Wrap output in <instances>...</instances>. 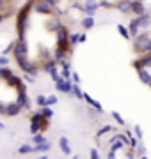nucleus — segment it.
<instances>
[{
  "label": "nucleus",
  "instance_id": "f257e3e1",
  "mask_svg": "<svg viewBox=\"0 0 151 159\" xmlns=\"http://www.w3.org/2000/svg\"><path fill=\"white\" fill-rule=\"evenodd\" d=\"M32 6V0L23 7V11L18 14V34H20V41H25V27H27V21H29V9Z\"/></svg>",
  "mask_w": 151,
  "mask_h": 159
},
{
  "label": "nucleus",
  "instance_id": "f03ea898",
  "mask_svg": "<svg viewBox=\"0 0 151 159\" xmlns=\"http://www.w3.org/2000/svg\"><path fill=\"white\" fill-rule=\"evenodd\" d=\"M135 48L144 51H151V39L148 34H139L135 35Z\"/></svg>",
  "mask_w": 151,
  "mask_h": 159
},
{
  "label": "nucleus",
  "instance_id": "7ed1b4c3",
  "mask_svg": "<svg viewBox=\"0 0 151 159\" xmlns=\"http://www.w3.org/2000/svg\"><path fill=\"white\" fill-rule=\"evenodd\" d=\"M68 37H70V32L66 29H62V27L57 29V43L62 50H66V46H68Z\"/></svg>",
  "mask_w": 151,
  "mask_h": 159
},
{
  "label": "nucleus",
  "instance_id": "20e7f679",
  "mask_svg": "<svg viewBox=\"0 0 151 159\" xmlns=\"http://www.w3.org/2000/svg\"><path fill=\"white\" fill-rule=\"evenodd\" d=\"M55 87H57V90H61V92H64V94H68V92H71V81L70 80H64V78H61V80H57L55 81Z\"/></svg>",
  "mask_w": 151,
  "mask_h": 159
},
{
  "label": "nucleus",
  "instance_id": "39448f33",
  "mask_svg": "<svg viewBox=\"0 0 151 159\" xmlns=\"http://www.w3.org/2000/svg\"><path fill=\"white\" fill-rule=\"evenodd\" d=\"M34 9L39 14H52V6H48L46 2H37L34 6Z\"/></svg>",
  "mask_w": 151,
  "mask_h": 159
},
{
  "label": "nucleus",
  "instance_id": "423d86ee",
  "mask_svg": "<svg viewBox=\"0 0 151 159\" xmlns=\"http://www.w3.org/2000/svg\"><path fill=\"white\" fill-rule=\"evenodd\" d=\"M12 51H14V55H27V44H25V41H20V43H14L12 46Z\"/></svg>",
  "mask_w": 151,
  "mask_h": 159
},
{
  "label": "nucleus",
  "instance_id": "0eeeda50",
  "mask_svg": "<svg viewBox=\"0 0 151 159\" xmlns=\"http://www.w3.org/2000/svg\"><path fill=\"white\" fill-rule=\"evenodd\" d=\"M20 110H22V106H20L18 102H11V104H7V106H6V115L14 117V115L20 113Z\"/></svg>",
  "mask_w": 151,
  "mask_h": 159
},
{
  "label": "nucleus",
  "instance_id": "6e6552de",
  "mask_svg": "<svg viewBox=\"0 0 151 159\" xmlns=\"http://www.w3.org/2000/svg\"><path fill=\"white\" fill-rule=\"evenodd\" d=\"M130 11L135 12L137 16L142 14V12H144V6H142V2H140V0H134V2H130Z\"/></svg>",
  "mask_w": 151,
  "mask_h": 159
},
{
  "label": "nucleus",
  "instance_id": "1a4fd4ad",
  "mask_svg": "<svg viewBox=\"0 0 151 159\" xmlns=\"http://www.w3.org/2000/svg\"><path fill=\"white\" fill-rule=\"evenodd\" d=\"M7 81H9V85L18 87L20 90H25V87H23V83H22V80L18 78V76H14V74H9V76H7Z\"/></svg>",
  "mask_w": 151,
  "mask_h": 159
},
{
  "label": "nucleus",
  "instance_id": "9d476101",
  "mask_svg": "<svg viewBox=\"0 0 151 159\" xmlns=\"http://www.w3.org/2000/svg\"><path fill=\"white\" fill-rule=\"evenodd\" d=\"M98 7H100V4H98V2H94V0H89L87 4L84 6V12H87V14H94Z\"/></svg>",
  "mask_w": 151,
  "mask_h": 159
},
{
  "label": "nucleus",
  "instance_id": "9b49d317",
  "mask_svg": "<svg viewBox=\"0 0 151 159\" xmlns=\"http://www.w3.org/2000/svg\"><path fill=\"white\" fill-rule=\"evenodd\" d=\"M149 64H151V55L148 53V55H146V57L142 58V60H137V62H135L134 66H135L137 69H140V67H148Z\"/></svg>",
  "mask_w": 151,
  "mask_h": 159
},
{
  "label": "nucleus",
  "instance_id": "f8f14e48",
  "mask_svg": "<svg viewBox=\"0 0 151 159\" xmlns=\"http://www.w3.org/2000/svg\"><path fill=\"white\" fill-rule=\"evenodd\" d=\"M139 76L140 80H142V83H146V85H149L151 83V78H149V73H148V69H139Z\"/></svg>",
  "mask_w": 151,
  "mask_h": 159
},
{
  "label": "nucleus",
  "instance_id": "ddd939ff",
  "mask_svg": "<svg viewBox=\"0 0 151 159\" xmlns=\"http://www.w3.org/2000/svg\"><path fill=\"white\" fill-rule=\"evenodd\" d=\"M32 150H37V152H46V150H50V143H48V142L36 143V147H32Z\"/></svg>",
  "mask_w": 151,
  "mask_h": 159
},
{
  "label": "nucleus",
  "instance_id": "4468645a",
  "mask_svg": "<svg viewBox=\"0 0 151 159\" xmlns=\"http://www.w3.org/2000/svg\"><path fill=\"white\" fill-rule=\"evenodd\" d=\"M137 20H139V25L140 27H149V16H148V12H142V14H139V18H137Z\"/></svg>",
  "mask_w": 151,
  "mask_h": 159
},
{
  "label": "nucleus",
  "instance_id": "2eb2a0df",
  "mask_svg": "<svg viewBox=\"0 0 151 159\" xmlns=\"http://www.w3.org/2000/svg\"><path fill=\"white\" fill-rule=\"evenodd\" d=\"M139 29H140L139 20L135 18V20H132V23H130V32H128V34H134V35H137V34H139Z\"/></svg>",
  "mask_w": 151,
  "mask_h": 159
},
{
  "label": "nucleus",
  "instance_id": "dca6fc26",
  "mask_svg": "<svg viewBox=\"0 0 151 159\" xmlns=\"http://www.w3.org/2000/svg\"><path fill=\"white\" fill-rule=\"evenodd\" d=\"M18 104H20V106H29V97H27L25 90H20V96H18Z\"/></svg>",
  "mask_w": 151,
  "mask_h": 159
},
{
  "label": "nucleus",
  "instance_id": "f3484780",
  "mask_svg": "<svg viewBox=\"0 0 151 159\" xmlns=\"http://www.w3.org/2000/svg\"><path fill=\"white\" fill-rule=\"evenodd\" d=\"M82 97H84V99H85V101H87L89 104H93V106H94L96 110H98V111H101V104H100L98 101H94V99H93L91 96H87V94H82Z\"/></svg>",
  "mask_w": 151,
  "mask_h": 159
},
{
  "label": "nucleus",
  "instance_id": "a211bd4d",
  "mask_svg": "<svg viewBox=\"0 0 151 159\" xmlns=\"http://www.w3.org/2000/svg\"><path fill=\"white\" fill-rule=\"evenodd\" d=\"M61 148H62V152L64 154H70L71 152V148H70V142H68V140H66V138H61Z\"/></svg>",
  "mask_w": 151,
  "mask_h": 159
},
{
  "label": "nucleus",
  "instance_id": "6ab92c4d",
  "mask_svg": "<svg viewBox=\"0 0 151 159\" xmlns=\"http://www.w3.org/2000/svg\"><path fill=\"white\" fill-rule=\"evenodd\" d=\"M117 9H119L121 12H128V11H130V2H128V0H123V2H119Z\"/></svg>",
  "mask_w": 151,
  "mask_h": 159
},
{
  "label": "nucleus",
  "instance_id": "aec40b11",
  "mask_svg": "<svg viewBox=\"0 0 151 159\" xmlns=\"http://www.w3.org/2000/svg\"><path fill=\"white\" fill-rule=\"evenodd\" d=\"M82 25H84V29H93L94 27V20L89 16V18H85V20H82Z\"/></svg>",
  "mask_w": 151,
  "mask_h": 159
},
{
  "label": "nucleus",
  "instance_id": "412c9836",
  "mask_svg": "<svg viewBox=\"0 0 151 159\" xmlns=\"http://www.w3.org/2000/svg\"><path fill=\"white\" fill-rule=\"evenodd\" d=\"M41 115H43L45 119H50V117H53V110L48 108V106H43V111H41Z\"/></svg>",
  "mask_w": 151,
  "mask_h": 159
},
{
  "label": "nucleus",
  "instance_id": "4be33fe9",
  "mask_svg": "<svg viewBox=\"0 0 151 159\" xmlns=\"http://www.w3.org/2000/svg\"><path fill=\"white\" fill-rule=\"evenodd\" d=\"M117 30H119V34H121L124 39H128V37H130V34H128L126 27H123V25H117Z\"/></svg>",
  "mask_w": 151,
  "mask_h": 159
},
{
  "label": "nucleus",
  "instance_id": "5701e85b",
  "mask_svg": "<svg viewBox=\"0 0 151 159\" xmlns=\"http://www.w3.org/2000/svg\"><path fill=\"white\" fill-rule=\"evenodd\" d=\"M64 57H66V50L59 48V50L55 51V58H57V60H61V58H64Z\"/></svg>",
  "mask_w": 151,
  "mask_h": 159
},
{
  "label": "nucleus",
  "instance_id": "b1692460",
  "mask_svg": "<svg viewBox=\"0 0 151 159\" xmlns=\"http://www.w3.org/2000/svg\"><path fill=\"white\" fill-rule=\"evenodd\" d=\"M55 64H57L55 60H48L46 66H45V71H46V73H50V71H52V69L55 67Z\"/></svg>",
  "mask_w": 151,
  "mask_h": 159
},
{
  "label": "nucleus",
  "instance_id": "393cba45",
  "mask_svg": "<svg viewBox=\"0 0 151 159\" xmlns=\"http://www.w3.org/2000/svg\"><path fill=\"white\" fill-rule=\"evenodd\" d=\"M36 102H37L39 106H46V97L45 96H37L36 97Z\"/></svg>",
  "mask_w": 151,
  "mask_h": 159
},
{
  "label": "nucleus",
  "instance_id": "a878e982",
  "mask_svg": "<svg viewBox=\"0 0 151 159\" xmlns=\"http://www.w3.org/2000/svg\"><path fill=\"white\" fill-rule=\"evenodd\" d=\"M110 131H112V127H110V125H103V127L100 129L98 136H103V134H107V133H110Z\"/></svg>",
  "mask_w": 151,
  "mask_h": 159
},
{
  "label": "nucleus",
  "instance_id": "bb28decb",
  "mask_svg": "<svg viewBox=\"0 0 151 159\" xmlns=\"http://www.w3.org/2000/svg\"><path fill=\"white\" fill-rule=\"evenodd\" d=\"M18 150H20V154H29V152H32V147H29V145H22Z\"/></svg>",
  "mask_w": 151,
  "mask_h": 159
},
{
  "label": "nucleus",
  "instance_id": "cd10ccee",
  "mask_svg": "<svg viewBox=\"0 0 151 159\" xmlns=\"http://www.w3.org/2000/svg\"><path fill=\"white\" fill-rule=\"evenodd\" d=\"M71 92L75 94V97L82 99V90H80V87H71Z\"/></svg>",
  "mask_w": 151,
  "mask_h": 159
},
{
  "label": "nucleus",
  "instance_id": "c85d7f7f",
  "mask_svg": "<svg viewBox=\"0 0 151 159\" xmlns=\"http://www.w3.org/2000/svg\"><path fill=\"white\" fill-rule=\"evenodd\" d=\"M48 29L57 30V29H61V25H59V21H57V20H53V21H48Z\"/></svg>",
  "mask_w": 151,
  "mask_h": 159
},
{
  "label": "nucleus",
  "instance_id": "c756f323",
  "mask_svg": "<svg viewBox=\"0 0 151 159\" xmlns=\"http://www.w3.org/2000/svg\"><path fill=\"white\" fill-rule=\"evenodd\" d=\"M41 142H46V138L43 136V134H37V133H36L34 134V143H41Z\"/></svg>",
  "mask_w": 151,
  "mask_h": 159
},
{
  "label": "nucleus",
  "instance_id": "7c9ffc66",
  "mask_svg": "<svg viewBox=\"0 0 151 159\" xmlns=\"http://www.w3.org/2000/svg\"><path fill=\"white\" fill-rule=\"evenodd\" d=\"M57 102V97L55 96H48L46 97V106H52V104H55Z\"/></svg>",
  "mask_w": 151,
  "mask_h": 159
},
{
  "label": "nucleus",
  "instance_id": "2f4dec72",
  "mask_svg": "<svg viewBox=\"0 0 151 159\" xmlns=\"http://www.w3.org/2000/svg\"><path fill=\"white\" fill-rule=\"evenodd\" d=\"M112 117H114V119H116L117 122H119V124H124V120L121 119V115L117 113V111H112Z\"/></svg>",
  "mask_w": 151,
  "mask_h": 159
},
{
  "label": "nucleus",
  "instance_id": "473e14b6",
  "mask_svg": "<svg viewBox=\"0 0 151 159\" xmlns=\"http://www.w3.org/2000/svg\"><path fill=\"white\" fill-rule=\"evenodd\" d=\"M11 74V71H7V69H0V78H7Z\"/></svg>",
  "mask_w": 151,
  "mask_h": 159
},
{
  "label": "nucleus",
  "instance_id": "72a5a7b5",
  "mask_svg": "<svg viewBox=\"0 0 151 159\" xmlns=\"http://www.w3.org/2000/svg\"><path fill=\"white\" fill-rule=\"evenodd\" d=\"M68 39L71 41V44H75V43H78V35H76V34H73V35H70Z\"/></svg>",
  "mask_w": 151,
  "mask_h": 159
},
{
  "label": "nucleus",
  "instance_id": "f704fd0d",
  "mask_svg": "<svg viewBox=\"0 0 151 159\" xmlns=\"http://www.w3.org/2000/svg\"><path fill=\"white\" fill-rule=\"evenodd\" d=\"M12 46H14V43H11V44L7 46L6 50H4V55H7V53H9V51H12Z\"/></svg>",
  "mask_w": 151,
  "mask_h": 159
},
{
  "label": "nucleus",
  "instance_id": "c9c22d12",
  "mask_svg": "<svg viewBox=\"0 0 151 159\" xmlns=\"http://www.w3.org/2000/svg\"><path fill=\"white\" fill-rule=\"evenodd\" d=\"M30 131H32V133H34V134H36V133H39V127H37V125H34V124H32V125H30Z\"/></svg>",
  "mask_w": 151,
  "mask_h": 159
},
{
  "label": "nucleus",
  "instance_id": "e433bc0d",
  "mask_svg": "<svg viewBox=\"0 0 151 159\" xmlns=\"http://www.w3.org/2000/svg\"><path fill=\"white\" fill-rule=\"evenodd\" d=\"M91 157H93V159L98 157V150H96V148H93V150H91Z\"/></svg>",
  "mask_w": 151,
  "mask_h": 159
},
{
  "label": "nucleus",
  "instance_id": "4c0bfd02",
  "mask_svg": "<svg viewBox=\"0 0 151 159\" xmlns=\"http://www.w3.org/2000/svg\"><path fill=\"white\" fill-rule=\"evenodd\" d=\"M43 2H46L48 6H55L57 4V0H43Z\"/></svg>",
  "mask_w": 151,
  "mask_h": 159
},
{
  "label": "nucleus",
  "instance_id": "58836bf2",
  "mask_svg": "<svg viewBox=\"0 0 151 159\" xmlns=\"http://www.w3.org/2000/svg\"><path fill=\"white\" fill-rule=\"evenodd\" d=\"M135 133H137V136H142V133H140V127H139V125H135Z\"/></svg>",
  "mask_w": 151,
  "mask_h": 159
},
{
  "label": "nucleus",
  "instance_id": "ea45409f",
  "mask_svg": "<svg viewBox=\"0 0 151 159\" xmlns=\"http://www.w3.org/2000/svg\"><path fill=\"white\" fill-rule=\"evenodd\" d=\"M7 62H9V60H7L6 57H0V64H2V66H6Z\"/></svg>",
  "mask_w": 151,
  "mask_h": 159
},
{
  "label": "nucleus",
  "instance_id": "a19ab883",
  "mask_svg": "<svg viewBox=\"0 0 151 159\" xmlns=\"http://www.w3.org/2000/svg\"><path fill=\"white\" fill-rule=\"evenodd\" d=\"M71 76H73V80H75V81H80V76H78V74H76V73H73V74H71Z\"/></svg>",
  "mask_w": 151,
  "mask_h": 159
},
{
  "label": "nucleus",
  "instance_id": "79ce46f5",
  "mask_svg": "<svg viewBox=\"0 0 151 159\" xmlns=\"http://www.w3.org/2000/svg\"><path fill=\"white\" fill-rule=\"evenodd\" d=\"M101 6H103V7H110V4H109L107 0H101Z\"/></svg>",
  "mask_w": 151,
  "mask_h": 159
},
{
  "label": "nucleus",
  "instance_id": "37998d69",
  "mask_svg": "<svg viewBox=\"0 0 151 159\" xmlns=\"http://www.w3.org/2000/svg\"><path fill=\"white\" fill-rule=\"evenodd\" d=\"M6 6V0H0V7H4Z\"/></svg>",
  "mask_w": 151,
  "mask_h": 159
},
{
  "label": "nucleus",
  "instance_id": "c03bdc74",
  "mask_svg": "<svg viewBox=\"0 0 151 159\" xmlns=\"http://www.w3.org/2000/svg\"><path fill=\"white\" fill-rule=\"evenodd\" d=\"M6 16H7V14H0V21H2V20H4Z\"/></svg>",
  "mask_w": 151,
  "mask_h": 159
},
{
  "label": "nucleus",
  "instance_id": "a18cd8bd",
  "mask_svg": "<svg viewBox=\"0 0 151 159\" xmlns=\"http://www.w3.org/2000/svg\"><path fill=\"white\" fill-rule=\"evenodd\" d=\"M2 127H4V124H2V122H0V129H2Z\"/></svg>",
  "mask_w": 151,
  "mask_h": 159
}]
</instances>
